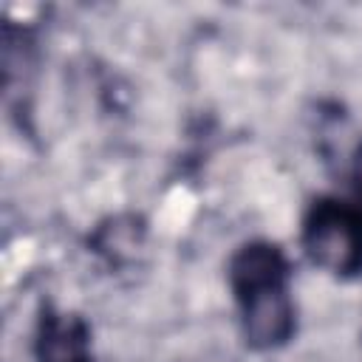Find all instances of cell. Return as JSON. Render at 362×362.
Segmentation results:
<instances>
[{
  "label": "cell",
  "instance_id": "obj_1",
  "mask_svg": "<svg viewBox=\"0 0 362 362\" xmlns=\"http://www.w3.org/2000/svg\"><path fill=\"white\" fill-rule=\"evenodd\" d=\"M356 223L342 212H320L308 229V252L314 263L331 272H348L359 263Z\"/></svg>",
  "mask_w": 362,
  "mask_h": 362
},
{
  "label": "cell",
  "instance_id": "obj_2",
  "mask_svg": "<svg viewBox=\"0 0 362 362\" xmlns=\"http://www.w3.org/2000/svg\"><path fill=\"white\" fill-rule=\"evenodd\" d=\"M246 339L257 348L277 345L288 337L291 331V308L286 294L277 286H266L249 294L246 300Z\"/></svg>",
  "mask_w": 362,
  "mask_h": 362
},
{
  "label": "cell",
  "instance_id": "obj_3",
  "mask_svg": "<svg viewBox=\"0 0 362 362\" xmlns=\"http://www.w3.org/2000/svg\"><path fill=\"white\" fill-rule=\"evenodd\" d=\"M232 274L238 280V286L252 294L257 288H266V286H277V274H280V257L274 249L269 246H252L246 249L235 266H232Z\"/></svg>",
  "mask_w": 362,
  "mask_h": 362
},
{
  "label": "cell",
  "instance_id": "obj_4",
  "mask_svg": "<svg viewBox=\"0 0 362 362\" xmlns=\"http://www.w3.org/2000/svg\"><path fill=\"white\" fill-rule=\"evenodd\" d=\"M42 362H85V334L76 322H54L40 342Z\"/></svg>",
  "mask_w": 362,
  "mask_h": 362
},
{
  "label": "cell",
  "instance_id": "obj_5",
  "mask_svg": "<svg viewBox=\"0 0 362 362\" xmlns=\"http://www.w3.org/2000/svg\"><path fill=\"white\" fill-rule=\"evenodd\" d=\"M136 240H139V232H136L133 223H116V226L105 229V243H107V249H116V255L119 252H133Z\"/></svg>",
  "mask_w": 362,
  "mask_h": 362
},
{
  "label": "cell",
  "instance_id": "obj_6",
  "mask_svg": "<svg viewBox=\"0 0 362 362\" xmlns=\"http://www.w3.org/2000/svg\"><path fill=\"white\" fill-rule=\"evenodd\" d=\"M356 178H359V189H362V153L356 158Z\"/></svg>",
  "mask_w": 362,
  "mask_h": 362
}]
</instances>
